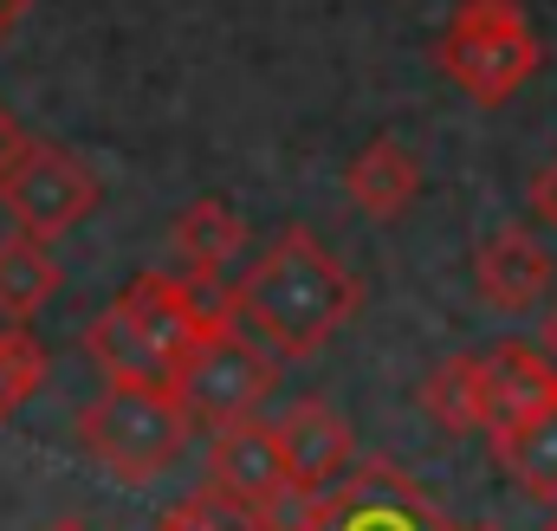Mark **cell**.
Segmentation results:
<instances>
[{
  "label": "cell",
  "instance_id": "603a6c76",
  "mask_svg": "<svg viewBox=\"0 0 557 531\" xmlns=\"http://www.w3.org/2000/svg\"><path fill=\"white\" fill-rule=\"evenodd\" d=\"M46 531H91V526H85L78 513H65V519H52V526H46Z\"/></svg>",
  "mask_w": 557,
  "mask_h": 531
},
{
  "label": "cell",
  "instance_id": "277c9868",
  "mask_svg": "<svg viewBox=\"0 0 557 531\" xmlns=\"http://www.w3.org/2000/svg\"><path fill=\"white\" fill-rule=\"evenodd\" d=\"M175 402L188 408L195 428H227V421H247L260 415L278 390V350H267L260 337H247L240 324H214L169 376Z\"/></svg>",
  "mask_w": 557,
  "mask_h": 531
},
{
  "label": "cell",
  "instance_id": "7a4b0ae2",
  "mask_svg": "<svg viewBox=\"0 0 557 531\" xmlns=\"http://www.w3.org/2000/svg\"><path fill=\"white\" fill-rule=\"evenodd\" d=\"M188 408L169 383H111L104 396L78 415V447L117 480V486H149L162 480L182 447H188Z\"/></svg>",
  "mask_w": 557,
  "mask_h": 531
},
{
  "label": "cell",
  "instance_id": "5b68a950",
  "mask_svg": "<svg viewBox=\"0 0 557 531\" xmlns=\"http://www.w3.org/2000/svg\"><path fill=\"white\" fill-rule=\"evenodd\" d=\"M98 201H104V188H98L91 162H85L78 149H65V143H33V136H26L20 162H13L7 182H0V208H7L13 234L46 240V247H52L59 234H72Z\"/></svg>",
  "mask_w": 557,
  "mask_h": 531
},
{
  "label": "cell",
  "instance_id": "9a60e30c",
  "mask_svg": "<svg viewBox=\"0 0 557 531\" xmlns=\"http://www.w3.org/2000/svg\"><path fill=\"white\" fill-rule=\"evenodd\" d=\"M421 408L441 434H480L486 428V390H480V357H447L421 376Z\"/></svg>",
  "mask_w": 557,
  "mask_h": 531
},
{
  "label": "cell",
  "instance_id": "52a82bcc",
  "mask_svg": "<svg viewBox=\"0 0 557 531\" xmlns=\"http://www.w3.org/2000/svg\"><path fill=\"white\" fill-rule=\"evenodd\" d=\"M480 390H486V434L506 441L557 408V363L539 344H493L480 350Z\"/></svg>",
  "mask_w": 557,
  "mask_h": 531
},
{
  "label": "cell",
  "instance_id": "7c38bea8",
  "mask_svg": "<svg viewBox=\"0 0 557 531\" xmlns=\"http://www.w3.org/2000/svg\"><path fill=\"white\" fill-rule=\"evenodd\" d=\"M344 188H350V201H357L370 221H396V214L421 195L416 149H409L403 136H370V143L357 149V162L344 169Z\"/></svg>",
  "mask_w": 557,
  "mask_h": 531
},
{
  "label": "cell",
  "instance_id": "ffe728a7",
  "mask_svg": "<svg viewBox=\"0 0 557 531\" xmlns=\"http://www.w3.org/2000/svg\"><path fill=\"white\" fill-rule=\"evenodd\" d=\"M20 149H26V131L7 118V104H0V182H7V169L20 162Z\"/></svg>",
  "mask_w": 557,
  "mask_h": 531
},
{
  "label": "cell",
  "instance_id": "30bf717a",
  "mask_svg": "<svg viewBox=\"0 0 557 531\" xmlns=\"http://www.w3.org/2000/svg\"><path fill=\"white\" fill-rule=\"evenodd\" d=\"M473 292L486 298V311L525 318V311H539L552 298V254L525 227H499L473 254Z\"/></svg>",
  "mask_w": 557,
  "mask_h": 531
},
{
  "label": "cell",
  "instance_id": "cb8c5ba5",
  "mask_svg": "<svg viewBox=\"0 0 557 531\" xmlns=\"http://www.w3.org/2000/svg\"><path fill=\"white\" fill-rule=\"evenodd\" d=\"M545 531H557V499H552V513H545Z\"/></svg>",
  "mask_w": 557,
  "mask_h": 531
},
{
  "label": "cell",
  "instance_id": "9c48e42d",
  "mask_svg": "<svg viewBox=\"0 0 557 531\" xmlns=\"http://www.w3.org/2000/svg\"><path fill=\"white\" fill-rule=\"evenodd\" d=\"M208 486H221V493H234L240 506L267 513L278 493L292 486L273 421L247 415V421H227V428H214V447H208Z\"/></svg>",
  "mask_w": 557,
  "mask_h": 531
},
{
  "label": "cell",
  "instance_id": "3957f363",
  "mask_svg": "<svg viewBox=\"0 0 557 531\" xmlns=\"http://www.w3.org/2000/svg\"><path fill=\"white\" fill-rule=\"evenodd\" d=\"M434 59L447 72V85H460V98L493 111L519 85L539 78L545 46H539V33H532L519 0H460L447 33H441V46H434Z\"/></svg>",
  "mask_w": 557,
  "mask_h": 531
},
{
  "label": "cell",
  "instance_id": "5bb4252c",
  "mask_svg": "<svg viewBox=\"0 0 557 531\" xmlns=\"http://www.w3.org/2000/svg\"><path fill=\"white\" fill-rule=\"evenodd\" d=\"M85 357L104 370V383H169V370H162V357L143 344V331L117 311V298L85 324Z\"/></svg>",
  "mask_w": 557,
  "mask_h": 531
},
{
  "label": "cell",
  "instance_id": "4fadbf2b",
  "mask_svg": "<svg viewBox=\"0 0 557 531\" xmlns=\"http://www.w3.org/2000/svg\"><path fill=\"white\" fill-rule=\"evenodd\" d=\"M59 292V260L46 254V240L7 234L0 240V324H33Z\"/></svg>",
  "mask_w": 557,
  "mask_h": 531
},
{
  "label": "cell",
  "instance_id": "d6986e66",
  "mask_svg": "<svg viewBox=\"0 0 557 531\" xmlns=\"http://www.w3.org/2000/svg\"><path fill=\"white\" fill-rule=\"evenodd\" d=\"M532 214H539V221L557 234V156L539 169V182H532Z\"/></svg>",
  "mask_w": 557,
  "mask_h": 531
},
{
  "label": "cell",
  "instance_id": "7402d4cb",
  "mask_svg": "<svg viewBox=\"0 0 557 531\" xmlns=\"http://www.w3.org/2000/svg\"><path fill=\"white\" fill-rule=\"evenodd\" d=\"M20 13H26V0H0V39L20 26Z\"/></svg>",
  "mask_w": 557,
  "mask_h": 531
},
{
  "label": "cell",
  "instance_id": "2e32d148",
  "mask_svg": "<svg viewBox=\"0 0 557 531\" xmlns=\"http://www.w3.org/2000/svg\"><path fill=\"white\" fill-rule=\"evenodd\" d=\"M493 454H499V467H506V480H512L519 493H532L539 506H552L557 499V408L552 415H539L532 428L493 441Z\"/></svg>",
  "mask_w": 557,
  "mask_h": 531
},
{
  "label": "cell",
  "instance_id": "e0dca14e",
  "mask_svg": "<svg viewBox=\"0 0 557 531\" xmlns=\"http://www.w3.org/2000/svg\"><path fill=\"white\" fill-rule=\"evenodd\" d=\"M46 370H52L46 344H39L26 324H0V421H13L26 402L39 396Z\"/></svg>",
  "mask_w": 557,
  "mask_h": 531
},
{
  "label": "cell",
  "instance_id": "8992f818",
  "mask_svg": "<svg viewBox=\"0 0 557 531\" xmlns=\"http://www.w3.org/2000/svg\"><path fill=\"white\" fill-rule=\"evenodd\" d=\"M311 531H454V519L389 460H363L318 493Z\"/></svg>",
  "mask_w": 557,
  "mask_h": 531
},
{
  "label": "cell",
  "instance_id": "6da1fadb",
  "mask_svg": "<svg viewBox=\"0 0 557 531\" xmlns=\"http://www.w3.org/2000/svg\"><path fill=\"white\" fill-rule=\"evenodd\" d=\"M363 305L357 272H344L337 254H324L318 234L285 227L260 260L227 285V318L260 337L278 357H311L324 350Z\"/></svg>",
  "mask_w": 557,
  "mask_h": 531
},
{
  "label": "cell",
  "instance_id": "ac0fdd59",
  "mask_svg": "<svg viewBox=\"0 0 557 531\" xmlns=\"http://www.w3.org/2000/svg\"><path fill=\"white\" fill-rule=\"evenodd\" d=\"M156 531H267L260 526V513L253 506H240L234 493H221V486H201V493H188V499H175Z\"/></svg>",
  "mask_w": 557,
  "mask_h": 531
},
{
  "label": "cell",
  "instance_id": "ba28073f",
  "mask_svg": "<svg viewBox=\"0 0 557 531\" xmlns=\"http://www.w3.org/2000/svg\"><path fill=\"white\" fill-rule=\"evenodd\" d=\"M273 434H278V454H285V473H292L298 493H324V486H337L357 467V441H350L344 415L324 396H298L273 421Z\"/></svg>",
  "mask_w": 557,
  "mask_h": 531
},
{
  "label": "cell",
  "instance_id": "44dd1931",
  "mask_svg": "<svg viewBox=\"0 0 557 531\" xmlns=\"http://www.w3.org/2000/svg\"><path fill=\"white\" fill-rule=\"evenodd\" d=\"M539 350L557 363V298H545V318H539Z\"/></svg>",
  "mask_w": 557,
  "mask_h": 531
},
{
  "label": "cell",
  "instance_id": "8fae6325",
  "mask_svg": "<svg viewBox=\"0 0 557 531\" xmlns=\"http://www.w3.org/2000/svg\"><path fill=\"white\" fill-rule=\"evenodd\" d=\"M169 254H175V272H182V279H195V285H221L227 266L247 254V227H240V214H234L221 195H201V201H188V208L175 214V227H169Z\"/></svg>",
  "mask_w": 557,
  "mask_h": 531
},
{
  "label": "cell",
  "instance_id": "d4e9b609",
  "mask_svg": "<svg viewBox=\"0 0 557 531\" xmlns=\"http://www.w3.org/2000/svg\"><path fill=\"white\" fill-rule=\"evenodd\" d=\"M467 531H506V526H467Z\"/></svg>",
  "mask_w": 557,
  "mask_h": 531
}]
</instances>
